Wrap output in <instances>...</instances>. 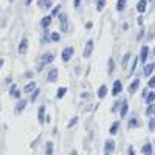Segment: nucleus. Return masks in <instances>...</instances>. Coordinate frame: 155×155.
I'll use <instances>...</instances> for the list:
<instances>
[{"mask_svg":"<svg viewBox=\"0 0 155 155\" xmlns=\"http://www.w3.org/2000/svg\"><path fill=\"white\" fill-rule=\"evenodd\" d=\"M73 54H74V48L73 47H65V48L62 50V61L64 62H68Z\"/></svg>","mask_w":155,"mask_h":155,"instance_id":"f257e3e1","label":"nucleus"},{"mask_svg":"<svg viewBox=\"0 0 155 155\" xmlns=\"http://www.w3.org/2000/svg\"><path fill=\"white\" fill-rule=\"evenodd\" d=\"M53 59H54L53 53H44L42 58H41V65H39V68H42L44 65H48L50 62H53Z\"/></svg>","mask_w":155,"mask_h":155,"instance_id":"f03ea898","label":"nucleus"},{"mask_svg":"<svg viewBox=\"0 0 155 155\" xmlns=\"http://www.w3.org/2000/svg\"><path fill=\"white\" fill-rule=\"evenodd\" d=\"M59 20H61L62 33H67L68 31V17H67V14H59Z\"/></svg>","mask_w":155,"mask_h":155,"instance_id":"7ed1b4c3","label":"nucleus"},{"mask_svg":"<svg viewBox=\"0 0 155 155\" xmlns=\"http://www.w3.org/2000/svg\"><path fill=\"white\" fill-rule=\"evenodd\" d=\"M27 50H28V39L27 37H23L22 39V41H20V44H19V53L20 54H25V53H27Z\"/></svg>","mask_w":155,"mask_h":155,"instance_id":"20e7f679","label":"nucleus"},{"mask_svg":"<svg viewBox=\"0 0 155 155\" xmlns=\"http://www.w3.org/2000/svg\"><path fill=\"white\" fill-rule=\"evenodd\" d=\"M121 90H123V82H121V81H115V82H113L112 95H113V96H118V95L121 93Z\"/></svg>","mask_w":155,"mask_h":155,"instance_id":"39448f33","label":"nucleus"},{"mask_svg":"<svg viewBox=\"0 0 155 155\" xmlns=\"http://www.w3.org/2000/svg\"><path fill=\"white\" fill-rule=\"evenodd\" d=\"M147 58H149V47H141V54H140V61L146 64L147 62Z\"/></svg>","mask_w":155,"mask_h":155,"instance_id":"423d86ee","label":"nucleus"},{"mask_svg":"<svg viewBox=\"0 0 155 155\" xmlns=\"http://www.w3.org/2000/svg\"><path fill=\"white\" fill-rule=\"evenodd\" d=\"M153 70H155V64L153 62H149V64H146L144 65V70H143V73H144V76H150L152 73H153Z\"/></svg>","mask_w":155,"mask_h":155,"instance_id":"0eeeda50","label":"nucleus"},{"mask_svg":"<svg viewBox=\"0 0 155 155\" xmlns=\"http://www.w3.org/2000/svg\"><path fill=\"white\" fill-rule=\"evenodd\" d=\"M37 6L44 11H47L51 8V0H37Z\"/></svg>","mask_w":155,"mask_h":155,"instance_id":"6e6552de","label":"nucleus"},{"mask_svg":"<svg viewBox=\"0 0 155 155\" xmlns=\"http://www.w3.org/2000/svg\"><path fill=\"white\" fill-rule=\"evenodd\" d=\"M92 50H93V41H88L85 44V48H84V58H88L90 54H92Z\"/></svg>","mask_w":155,"mask_h":155,"instance_id":"1a4fd4ad","label":"nucleus"},{"mask_svg":"<svg viewBox=\"0 0 155 155\" xmlns=\"http://www.w3.org/2000/svg\"><path fill=\"white\" fill-rule=\"evenodd\" d=\"M104 150H106V153H110V152L115 150V141H113V140H107V141H106Z\"/></svg>","mask_w":155,"mask_h":155,"instance_id":"9d476101","label":"nucleus"},{"mask_svg":"<svg viewBox=\"0 0 155 155\" xmlns=\"http://www.w3.org/2000/svg\"><path fill=\"white\" fill-rule=\"evenodd\" d=\"M58 76H59L58 68H51V70L48 71V81H50V82H54V81H58Z\"/></svg>","mask_w":155,"mask_h":155,"instance_id":"9b49d317","label":"nucleus"},{"mask_svg":"<svg viewBox=\"0 0 155 155\" xmlns=\"http://www.w3.org/2000/svg\"><path fill=\"white\" fill-rule=\"evenodd\" d=\"M51 20H53V17H51V16H45V17L41 20V27H42L44 30H47L50 25H51Z\"/></svg>","mask_w":155,"mask_h":155,"instance_id":"f8f14e48","label":"nucleus"},{"mask_svg":"<svg viewBox=\"0 0 155 155\" xmlns=\"http://www.w3.org/2000/svg\"><path fill=\"white\" fill-rule=\"evenodd\" d=\"M138 87H140V79L137 78V79H134L132 84L129 85V93H135L137 90H138Z\"/></svg>","mask_w":155,"mask_h":155,"instance_id":"ddd939ff","label":"nucleus"},{"mask_svg":"<svg viewBox=\"0 0 155 155\" xmlns=\"http://www.w3.org/2000/svg\"><path fill=\"white\" fill-rule=\"evenodd\" d=\"M146 8H147V2L146 0H140L138 5H137V11L140 12V14H143V12L146 11Z\"/></svg>","mask_w":155,"mask_h":155,"instance_id":"4468645a","label":"nucleus"},{"mask_svg":"<svg viewBox=\"0 0 155 155\" xmlns=\"http://www.w3.org/2000/svg\"><path fill=\"white\" fill-rule=\"evenodd\" d=\"M129 112V104H127V101L121 102V110H120V116L121 118H126V115Z\"/></svg>","mask_w":155,"mask_h":155,"instance_id":"2eb2a0df","label":"nucleus"},{"mask_svg":"<svg viewBox=\"0 0 155 155\" xmlns=\"http://www.w3.org/2000/svg\"><path fill=\"white\" fill-rule=\"evenodd\" d=\"M141 152H143V155H152V153H153L152 144H150V143H146L143 147H141Z\"/></svg>","mask_w":155,"mask_h":155,"instance_id":"dca6fc26","label":"nucleus"},{"mask_svg":"<svg viewBox=\"0 0 155 155\" xmlns=\"http://www.w3.org/2000/svg\"><path fill=\"white\" fill-rule=\"evenodd\" d=\"M25 107H27V101H25V99H19L17 106H16V113H20Z\"/></svg>","mask_w":155,"mask_h":155,"instance_id":"f3484780","label":"nucleus"},{"mask_svg":"<svg viewBox=\"0 0 155 155\" xmlns=\"http://www.w3.org/2000/svg\"><path fill=\"white\" fill-rule=\"evenodd\" d=\"M106 95H107V85H101L98 88V98L102 99V98H106Z\"/></svg>","mask_w":155,"mask_h":155,"instance_id":"a211bd4d","label":"nucleus"},{"mask_svg":"<svg viewBox=\"0 0 155 155\" xmlns=\"http://www.w3.org/2000/svg\"><path fill=\"white\" fill-rule=\"evenodd\" d=\"M39 123H41V124L45 123V106L39 107Z\"/></svg>","mask_w":155,"mask_h":155,"instance_id":"6ab92c4d","label":"nucleus"},{"mask_svg":"<svg viewBox=\"0 0 155 155\" xmlns=\"http://www.w3.org/2000/svg\"><path fill=\"white\" fill-rule=\"evenodd\" d=\"M34 90H36V84H34V82H30V84H27V85H25L23 92H25V93H33Z\"/></svg>","mask_w":155,"mask_h":155,"instance_id":"aec40b11","label":"nucleus"},{"mask_svg":"<svg viewBox=\"0 0 155 155\" xmlns=\"http://www.w3.org/2000/svg\"><path fill=\"white\" fill-rule=\"evenodd\" d=\"M65 93H67V87H59L58 88V93H56V98L58 99H62L64 96H65Z\"/></svg>","mask_w":155,"mask_h":155,"instance_id":"412c9836","label":"nucleus"},{"mask_svg":"<svg viewBox=\"0 0 155 155\" xmlns=\"http://www.w3.org/2000/svg\"><path fill=\"white\" fill-rule=\"evenodd\" d=\"M107 70H109V71H107L109 74H112V73L115 71V61H113L112 58H110L109 62H107Z\"/></svg>","mask_w":155,"mask_h":155,"instance_id":"4be33fe9","label":"nucleus"},{"mask_svg":"<svg viewBox=\"0 0 155 155\" xmlns=\"http://www.w3.org/2000/svg\"><path fill=\"white\" fill-rule=\"evenodd\" d=\"M144 101H146V104H147V106H149V104H152V102L155 101V93H153V92H150L149 95H146V96H144Z\"/></svg>","mask_w":155,"mask_h":155,"instance_id":"5701e85b","label":"nucleus"},{"mask_svg":"<svg viewBox=\"0 0 155 155\" xmlns=\"http://www.w3.org/2000/svg\"><path fill=\"white\" fill-rule=\"evenodd\" d=\"M129 61H130V53H126L124 56H123V59H121V65L126 68L127 67V64H129Z\"/></svg>","mask_w":155,"mask_h":155,"instance_id":"b1692460","label":"nucleus"},{"mask_svg":"<svg viewBox=\"0 0 155 155\" xmlns=\"http://www.w3.org/2000/svg\"><path fill=\"white\" fill-rule=\"evenodd\" d=\"M140 126V123H138V118L137 116H132L130 118V121H129V127L130 129H134V127H138Z\"/></svg>","mask_w":155,"mask_h":155,"instance_id":"393cba45","label":"nucleus"},{"mask_svg":"<svg viewBox=\"0 0 155 155\" xmlns=\"http://www.w3.org/2000/svg\"><path fill=\"white\" fill-rule=\"evenodd\" d=\"M45 153L47 155H53V143H51V141H48V143L45 144Z\"/></svg>","mask_w":155,"mask_h":155,"instance_id":"a878e982","label":"nucleus"},{"mask_svg":"<svg viewBox=\"0 0 155 155\" xmlns=\"http://www.w3.org/2000/svg\"><path fill=\"white\" fill-rule=\"evenodd\" d=\"M126 5H127L126 0H118V3H116V9H118V11H123V9L126 8Z\"/></svg>","mask_w":155,"mask_h":155,"instance_id":"bb28decb","label":"nucleus"},{"mask_svg":"<svg viewBox=\"0 0 155 155\" xmlns=\"http://www.w3.org/2000/svg\"><path fill=\"white\" fill-rule=\"evenodd\" d=\"M118 127H120V123H113V124H112V127H110V134H112V135H115L116 132H118Z\"/></svg>","mask_w":155,"mask_h":155,"instance_id":"cd10ccee","label":"nucleus"},{"mask_svg":"<svg viewBox=\"0 0 155 155\" xmlns=\"http://www.w3.org/2000/svg\"><path fill=\"white\" fill-rule=\"evenodd\" d=\"M104 6H106V0H98V2H96V9L98 11H101Z\"/></svg>","mask_w":155,"mask_h":155,"instance_id":"c85d7f7f","label":"nucleus"},{"mask_svg":"<svg viewBox=\"0 0 155 155\" xmlns=\"http://www.w3.org/2000/svg\"><path fill=\"white\" fill-rule=\"evenodd\" d=\"M59 39H61L59 33H51V36H50V41H53V42H58Z\"/></svg>","mask_w":155,"mask_h":155,"instance_id":"c756f323","label":"nucleus"},{"mask_svg":"<svg viewBox=\"0 0 155 155\" xmlns=\"http://www.w3.org/2000/svg\"><path fill=\"white\" fill-rule=\"evenodd\" d=\"M39 93H41V90H39V88H36L34 90V92H33V96H31V101L34 102L36 99H37V96H39Z\"/></svg>","mask_w":155,"mask_h":155,"instance_id":"7c9ffc66","label":"nucleus"},{"mask_svg":"<svg viewBox=\"0 0 155 155\" xmlns=\"http://www.w3.org/2000/svg\"><path fill=\"white\" fill-rule=\"evenodd\" d=\"M152 112H153V104H149L147 109H146V115L147 116H152Z\"/></svg>","mask_w":155,"mask_h":155,"instance_id":"2f4dec72","label":"nucleus"},{"mask_svg":"<svg viewBox=\"0 0 155 155\" xmlns=\"http://www.w3.org/2000/svg\"><path fill=\"white\" fill-rule=\"evenodd\" d=\"M149 130H155V120L153 118L149 120Z\"/></svg>","mask_w":155,"mask_h":155,"instance_id":"473e14b6","label":"nucleus"},{"mask_svg":"<svg viewBox=\"0 0 155 155\" xmlns=\"http://www.w3.org/2000/svg\"><path fill=\"white\" fill-rule=\"evenodd\" d=\"M76 123H78V116H74V118H71V120H70V123H68V127H73Z\"/></svg>","mask_w":155,"mask_h":155,"instance_id":"72a5a7b5","label":"nucleus"},{"mask_svg":"<svg viewBox=\"0 0 155 155\" xmlns=\"http://www.w3.org/2000/svg\"><path fill=\"white\" fill-rule=\"evenodd\" d=\"M150 88H155V78H150L149 79V84H147Z\"/></svg>","mask_w":155,"mask_h":155,"instance_id":"f704fd0d","label":"nucleus"},{"mask_svg":"<svg viewBox=\"0 0 155 155\" xmlns=\"http://www.w3.org/2000/svg\"><path fill=\"white\" fill-rule=\"evenodd\" d=\"M11 96H12V98H14V99H20V92H19V90H16V92H14V93H12Z\"/></svg>","mask_w":155,"mask_h":155,"instance_id":"c9c22d12","label":"nucleus"},{"mask_svg":"<svg viewBox=\"0 0 155 155\" xmlns=\"http://www.w3.org/2000/svg\"><path fill=\"white\" fill-rule=\"evenodd\" d=\"M16 90H17V85H16V84H12V85H11V88H9V93L12 95V93L16 92Z\"/></svg>","mask_w":155,"mask_h":155,"instance_id":"e433bc0d","label":"nucleus"},{"mask_svg":"<svg viewBox=\"0 0 155 155\" xmlns=\"http://www.w3.org/2000/svg\"><path fill=\"white\" fill-rule=\"evenodd\" d=\"M121 106V102H115V106H113V109H112V112H116L118 110V107Z\"/></svg>","mask_w":155,"mask_h":155,"instance_id":"4c0bfd02","label":"nucleus"},{"mask_svg":"<svg viewBox=\"0 0 155 155\" xmlns=\"http://www.w3.org/2000/svg\"><path fill=\"white\" fill-rule=\"evenodd\" d=\"M59 9H61V6H56V8L53 9V16H58V14H59Z\"/></svg>","mask_w":155,"mask_h":155,"instance_id":"58836bf2","label":"nucleus"},{"mask_svg":"<svg viewBox=\"0 0 155 155\" xmlns=\"http://www.w3.org/2000/svg\"><path fill=\"white\" fill-rule=\"evenodd\" d=\"M143 34H144V30H143V28H141V31H140V34L137 36V39H138V41H140V39H143Z\"/></svg>","mask_w":155,"mask_h":155,"instance_id":"ea45409f","label":"nucleus"},{"mask_svg":"<svg viewBox=\"0 0 155 155\" xmlns=\"http://www.w3.org/2000/svg\"><path fill=\"white\" fill-rule=\"evenodd\" d=\"M81 98H82V99H87V98H88V93H87V92H82V93H81Z\"/></svg>","mask_w":155,"mask_h":155,"instance_id":"a19ab883","label":"nucleus"},{"mask_svg":"<svg viewBox=\"0 0 155 155\" xmlns=\"http://www.w3.org/2000/svg\"><path fill=\"white\" fill-rule=\"evenodd\" d=\"M81 2H82V0H74V2H73V5H74V6L78 8V6H79V5H81Z\"/></svg>","mask_w":155,"mask_h":155,"instance_id":"79ce46f5","label":"nucleus"},{"mask_svg":"<svg viewBox=\"0 0 155 155\" xmlns=\"http://www.w3.org/2000/svg\"><path fill=\"white\" fill-rule=\"evenodd\" d=\"M129 155H135V152H134L132 147H129Z\"/></svg>","mask_w":155,"mask_h":155,"instance_id":"37998d69","label":"nucleus"},{"mask_svg":"<svg viewBox=\"0 0 155 155\" xmlns=\"http://www.w3.org/2000/svg\"><path fill=\"white\" fill-rule=\"evenodd\" d=\"M25 76H27V78H33V73H31V71H28V73L25 74Z\"/></svg>","mask_w":155,"mask_h":155,"instance_id":"c03bdc74","label":"nucleus"},{"mask_svg":"<svg viewBox=\"0 0 155 155\" xmlns=\"http://www.w3.org/2000/svg\"><path fill=\"white\" fill-rule=\"evenodd\" d=\"M31 2H33V0H27V2H25V5H27V6H30V5H31Z\"/></svg>","mask_w":155,"mask_h":155,"instance_id":"a18cd8bd","label":"nucleus"},{"mask_svg":"<svg viewBox=\"0 0 155 155\" xmlns=\"http://www.w3.org/2000/svg\"><path fill=\"white\" fill-rule=\"evenodd\" d=\"M70 155H78V152H76V150H71V153H70Z\"/></svg>","mask_w":155,"mask_h":155,"instance_id":"49530a36","label":"nucleus"},{"mask_svg":"<svg viewBox=\"0 0 155 155\" xmlns=\"http://www.w3.org/2000/svg\"><path fill=\"white\" fill-rule=\"evenodd\" d=\"M2 65H3V59H0V68H2Z\"/></svg>","mask_w":155,"mask_h":155,"instance_id":"de8ad7c7","label":"nucleus"},{"mask_svg":"<svg viewBox=\"0 0 155 155\" xmlns=\"http://www.w3.org/2000/svg\"><path fill=\"white\" fill-rule=\"evenodd\" d=\"M152 116H155V104H153V112H152Z\"/></svg>","mask_w":155,"mask_h":155,"instance_id":"09e8293b","label":"nucleus"},{"mask_svg":"<svg viewBox=\"0 0 155 155\" xmlns=\"http://www.w3.org/2000/svg\"><path fill=\"white\" fill-rule=\"evenodd\" d=\"M146 2H152V0H146Z\"/></svg>","mask_w":155,"mask_h":155,"instance_id":"8fccbe9b","label":"nucleus"},{"mask_svg":"<svg viewBox=\"0 0 155 155\" xmlns=\"http://www.w3.org/2000/svg\"><path fill=\"white\" fill-rule=\"evenodd\" d=\"M153 54H155V48H153Z\"/></svg>","mask_w":155,"mask_h":155,"instance_id":"3c124183","label":"nucleus"},{"mask_svg":"<svg viewBox=\"0 0 155 155\" xmlns=\"http://www.w3.org/2000/svg\"><path fill=\"white\" fill-rule=\"evenodd\" d=\"M0 110H2V106H0Z\"/></svg>","mask_w":155,"mask_h":155,"instance_id":"603ef678","label":"nucleus"},{"mask_svg":"<svg viewBox=\"0 0 155 155\" xmlns=\"http://www.w3.org/2000/svg\"><path fill=\"white\" fill-rule=\"evenodd\" d=\"M9 2H12V0H9Z\"/></svg>","mask_w":155,"mask_h":155,"instance_id":"864d4df0","label":"nucleus"},{"mask_svg":"<svg viewBox=\"0 0 155 155\" xmlns=\"http://www.w3.org/2000/svg\"><path fill=\"white\" fill-rule=\"evenodd\" d=\"M106 155H109V153H106Z\"/></svg>","mask_w":155,"mask_h":155,"instance_id":"5fc2aeb1","label":"nucleus"},{"mask_svg":"<svg viewBox=\"0 0 155 155\" xmlns=\"http://www.w3.org/2000/svg\"><path fill=\"white\" fill-rule=\"evenodd\" d=\"M153 155H155V153H153Z\"/></svg>","mask_w":155,"mask_h":155,"instance_id":"6e6d98bb","label":"nucleus"}]
</instances>
